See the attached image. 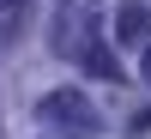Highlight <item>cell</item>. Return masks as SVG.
<instances>
[{"label": "cell", "instance_id": "1", "mask_svg": "<svg viewBox=\"0 0 151 139\" xmlns=\"http://www.w3.org/2000/svg\"><path fill=\"white\" fill-rule=\"evenodd\" d=\"M48 48L73 67L97 73V79H121L115 55L103 42V24H97V0H55V18H48Z\"/></svg>", "mask_w": 151, "mask_h": 139}, {"label": "cell", "instance_id": "2", "mask_svg": "<svg viewBox=\"0 0 151 139\" xmlns=\"http://www.w3.org/2000/svg\"><path fill=\"white\" fill-rule=\"evenodd\" d=\"M36 121H48L55 133H73V139L97 133V109H91L85 91H48L42 103H36Z\"/></svg>", "mask_w": 151, "mask_h": 139}, {"label": "cell", "instance_id": "3", "mask_svg": "<svg viewBox=\"0 0 151 139\" xmlns=\"http://www.w3.org/2000/svg\"><path fill=\"white\" fill-rule=\"evenodd\" d=\"M115 36L121 42H151V12L139 6V0H127V6L115 12Z\"/></svg>", "mask_w": 151, "mask_h": 139}, {"label": "cell", "instance_id": "4", "mask_svg": "<svg viewBox=\"0 0 151 139\" xmlns=\"http://www.w3.org/2000/svg\"><path fill=\"white\" fill-rule=\"evenodd\" d=\"M139 79H145V85H151V42H145V67H139Z\"/></svg>", "mask_w": 151, "mask_h": 139}]
</instances>
